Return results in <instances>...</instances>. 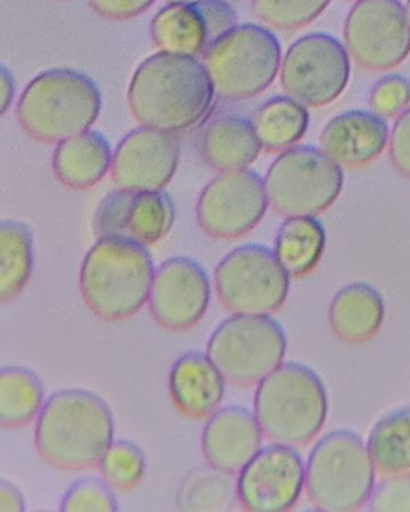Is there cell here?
<instances>
[{
	"label": "cell",
	"mask_w": 410,
	"mask_h": 512,
	"mask_svg": "<svg viewBox=\"0 0 410 512\" xmlns=\"http://www.w3.org/2000/svg\"><path fill=\"white\" fill-rule=\"evenodd\" d=\"M215 95L208 68L196 56L160 52L134 73L128 106L143 127L179 134L206 118Z\"/></svg>",
	"instance_id": "cell-1"
},
{
	"label": "cell",
	"mask_w": 410,
	"mask_h": 512,
	"mask_svg": "<svg viewBox=\"0 0 410 512\" xmlns=\"http://www.w3.org/2000/svg\"><path fill=\"white\" fill-rule=\"evenodd\" d=\"M115 436L109 404L88 389H64L44 404L34 442L49 466L82 472L98 466Z\"/></svg>",
	"instance_id": "cell-2"
},
{
	"label": "cell",
	"mask_w": 410,
	"mask_h": 512,
	"mask_svg": "<svg viewBox=\"0 0 410 512\" xmlns=\"http://www.w3.org/2000/svg\"><path fill=\"white\" fill-rule=\"evenodd\" d=\"M154 275L145 245L115 236L98 238L80 266V293L98 319L124 322L149 301Z\"/></svg>",
	"instance_id": "cell-3"
},
{
	"label": "cell",
	"mask_w": 410,
	"mask_h": 512,
	"mask_svg": "<svg viewBox=\"0 0 410 512\" xmlns=\"http://www.w3.org/2000/svg\"><path fill=\"white\" fill-rule=\"evenodd\" d=\"M254 415L272 443L307 445L328 418L325 385L307 365L283 362L257 385Z\"/></svg>",
	"instance_id": "cell-4"
},
{
	"label": "cell",
	"mask_w": 410,
	"mask_h": 512,
	"mask_svg": "<svg viewBox=\"0 0 410 512\" xmlns=\"http://www.w3.org/2000/svg\"><path fill=\"white\" fill-rule=\"evenodd\" d=\"M101 92L91 77L55 68L35 77L17 104V121L32 139L61 143L88 131L100 116Z\"/></svg>",
	"instance_id": "cell-5"
},
{
	"label": "cell",
	"mask_w": 410,
	"mask_h": 512,
	"mask_svg": "<svg viewBox=\"0 0 410 512\" xmlns=\"http://www.w3.org/2000/svg\"><path fill=\"white\" fill-rule=\"evenodd\" d=\"M376 473L367 443L358 434L329 431L311 449L305 464V491L320 511H356L370 500Z\"/></svg>",
	"instance_id": "cell-6"
},
{
	"label": "cell",
	"mask_w": 410,
	"mask_h": 512,
	"mask_svg": "<svg viewBox=\"0 0 410 512\" xmlns=\"http://www.w3.org/2000/svg\"><path fill=\"white\" fill-rule=\"evenodd\" d=\"M206 68L221 100L244 101L274 83L281 65V44L269 29L245 23L206 50Z\"/></svg>",
	"instance_id": "cell-7"
},
{
	"label": "cell",
	"mask_w": 410,
	"mask_h": 512,
	"mask_svg": "<svg viewBox=\"0 0 410 512\" xmlns=\"http://www.w3.org/2000/svg\"><path fill=\"white\" fill-rule=\"evenodd\" d=\"M343 184L340 164L313 146L287 149L265 176L269 205L286 218L323 214L337 202Z\"/></svg>",
	"instance_id": "cell-8"
},
{
	"label": "cell",
	"mask_w": 410,
	"mask_h": 512,
	"mask_svg": "<svg viewBox=\"0 0 410 512\" xmlns=\"http://www.w3.org/2000/svg\"><path fill=\"white\" fill-rule=\"evenodd\" d=\"M287 340L269 316L233 314L209 338L208 356L230 385H259L283 364Z\"/></svg>",
	"instance_id": "cell-9"
},
{
	"label": "cell",
	"mask_w": 410,
	"mask_h": 512,
	"mask_svg": "<svg viewBox=\"0 0 410 512\" xmlns=\"http://www.w3.org/2000/svg\"><path fill=\"white\" fill-rule=\"evenodd\" d=\"M289 274L275 253L247 244L227 254L215 269L218 301L232 314L271 316L289 295Z\"/></svg>",
	"instance_id": "cell-10"
},
{
	"label": "cell",
	"mask_w": 410,
	"mask_h": 512,
	"mask_svg": "<svg viewBox=\"0 0 410 512\" xmlns=\"http://www.w3.org/2000/svg\"><path fill=\"white\" fill-rule=\"evenodd\" d=\"M349 79V52L337 38L322 32L299 38L281 62V86L305 107L334 103Z\"/></svg>",
	"instance_id": "cell-11"
},
{
	"label": "cell",
	"mask_w": 410,
	"mask_h": 512,
	"mask_svg": "<svg viewBox=\"0 0 410 512\" xmlns=\"http://www.w3.org/2000/svg\"><path fill=\"white\" fill-rule=\"evenodd\" d=\"M347 52L367 71L394 70L410 55V20L400 0H358L344 25Z\"/></svg>",
	"instance_id": "cell-12"
},
{
	"label": "cell",
	"mask_w": 410,
	"mask_h": 512,
	"mask_svg": "<svg viewBox=\"0 0 410 512\" xmlns=\"http://www.w3.org/2000/svg\"><path fill=\"white\" fill-rule=\"evenodd\" d=\"M265 181L253 170L223 172L197 200L200 229L214 239L232 241L256 229L268 209Z\"/></svg>",
	"instance_id": "cell-13"
},
{
	"label": "cell",
	"mask_w": 410,
	"mask_h": 512,
	"mask_svg": "<svg viewBox=\"0 0 410 512\" xmlns=\"http://www.w3.org/2000/svg\"><path fill=\"white\" fill-rule=\"evenodd\" d=\"M305 488V464L293 446L259 449L239 472L236 494L242 508L253 512L289 511Z\"/></svg>",
	"instance_id": "cell-14"
},
{
	"label": "cell",
	"mask_w": 410,
	"mask_h": 512,
	"mask_svg": "<svg viewBox=\"0 0 410 512\" xmlns=\"http://www.w3.org/2000/svg\"><path fill=\"white\" fill-rule=\"evenodd\" d=\"M211 302V283L205 269L188 257H173L155 271L149 311L160 328L184 332L205 316Z\"/></svg>",
	"instance_id": "cell-15"
},
{
	"label": "cell",
	"mask_w": 410,
	"mask_h": 512,
	"mask_svg": "<svg viewBox=\"0 0 410 512\" xmlns=\"http://www.w3.org/2000/svg\"><path fill=\"white\" fill-rule=\"evenodd\" d=\"M175 223V205L160 191L118 190L107 194L94 215L98 238H128L149 247L166 238Z\"/></svg>",
	"instance_id": "cell-16"
},
{
	"label": "cell",
	"mask_w": 410,
	"mask_h": 512,
	"mask_svg": "<svg viewBox=\"0 0 410 512\" xmlns=\"http://www.w3.org/2000/svg\"><path fill=\"white\" fill-rule=\"evenodd\" d=\"M178 137L155 128L140 127L124 137L113 154L112 179L130 191H160L178 170Z\"/></svg>",
	"instance_id": "cell-17"
},
{
	"label": "cell",
	"mask_w": 410,
	"mask_h": 512,
	"mask_svg": "<svg viewBox=\"0 0 410 512\" xmlns=\"http://www.w3.org/2000/svg\"><path fill=\"white\" fill-rule=\"evenodd\" d=\"M263 431L256 415L239 406L223 407L209 416L202 434L208 466L236 475L259 452Z\"/></svg>",
	"instance_id": "cell-18"
},
{
	"label": "cell",
	"mask_w": 410,
	"mask_h": 512,
	"mask_svg": "<svg viewBox=\"0 0 410 512\" xmlns=\"http://www.w3.org/2000/svg\"><path fill=\"white\" fill-rule=\"evenodd\" d=\"M388 143L385 119L361 110L335 116L320 134L322 151L346 169H359L373 163Z\"/></svg>",
	"instance_id": "cell-19"
},
{
	"label": "cell",
	"mask_w": 410,
	"mask_h": 512,
	"mask_svg": "<svg viewBox=\"0 0 410 512\" xmlns=\"http://www.w3.org/2000/svg\"><path fill=\"white\" fill-rule=\"evenodd\" d=\"M224 383L226 379L208 353L188 352L172 365L170 397L181 415L206 419L220 407L226 389Z\"/></svg>",
	"instance_id": "cell-20"
},
{
	"label": "cell",
	"mask_w": 410,
	"mask_h": 512,
	"mask_svg": "<svg viewBox=\"0 0 410 512\" xmlns=\"http://www.w3.org/2000/svg\"><path fill=\"white\" fill-rule=\"evenodd\" d=\"M199 146L203 161L220 173L248 169L263 149L253 121L238 115L212 119L200 136Z\"/></svg>",
	"instance_id": "cell-21"
},
{
	"label": "cell",
	"mask_w": 410,
	"mask_h": 512,
	"mask_svg": "<svg viewBox=\"0 0 410 512\" xmlns=\"http://www.w3.org/2000/svg\"><path fill=\"white\" fill-rule=\"evenodd\" d=\"M112 149L103 134L83 131L62 140L53 154V173L64 187L86 191L103 181L112 169Z\"/></svg>",
	"instance_id": "cell-22"
},
{
	"label": "cell",
	"mask_w": 410,
	"mask_h": 512,
	"mask_svg": "<svg viewBox=\"0 0 410 512\" xmlns=\"http://www.w3.org/2000/svg\"><path fill=\"white\" fill-rule=\"evenodd\" d=\"M328 320L332 334L343 343H368L382 328L385 302L370 284H347L332 298Z\"/></svg>",
	"instance_id": "cell-23"
},
{
	"label": "cell",
	"mask_w": 410,
	"mask_h": 512,
	"mask_svg": "<svg viewBox=\"0 0 410 512\" xmlns=\"http://www.w3.org/2000/svg\"><path fill=\"white\" fill-rule=\"evenodd\" d=\"M151 37L160 52L200 56L209 49L208 31L199 8L193 2L169 4L155 14Z\"/></svg>",
	"instance_id": "cell-24"
},
{
	"label": "cell",
	"mask_w": 410,
	"mask_h": 512,
	"mask_svg": "<svg viewBox=\"0 0 410 512\" xmlns=\"http://www.w3.org/2000/svg\"><path fill=\"white\" fill-rule=\"evenodd\" d=\"M326 233L316 217H289L277 233L275 256L292 278H304L319 266Z\"/></svg>",
	"instance_id": "cell-25"
},
{
	"label": "cell",
	"mask_w": 410,
	"mask_h": 512,
	"mask_svg": "<svg viewBox=\"0 0 410 512\" xmlns=\"http://www.w3.org/2000/svg\"><path fill=\"white\" fill-rule=\"evenodd\" d=\"M310 115L292 97H274L254 113L253 125L262 148L271 154L293 148L305 136Z\"/></svg>",
	"instance_id": "cell-26"
},
{
	"label": "cell",
	"mask_w": 410,
	"mask_h": 512,
	"mask_svg": "<svg viewBox=\"0 0 410 512\" xmlns=\"http://www.w3.org/2000/svg\"><path fill=\"white\" fill-rule=\"evenodd\" d=\"M34 269V238L20 221L5 220L0 226V296L14 301L28 286Z\"/></svg>",
	"instance_id": "cell-27"
},
{
	"label": "cell",
	"mask_w": 410,
	"mask_h": 512,
	"mask_svg": "<svg viewBox=\"0 0 410 512\" xmlns=\"http://www.w3.org/2000/svg\"><path fill=\"white\" fill-rule=\"evenodd\" d=\"M44 388L34 371L23 367H5L0 373V424L17 430L31 424L44 404Z\"/></svg>",
	"instance_id": "cell-28"
},
{
	"label": "cell",
	"mask_w": 410,
	"mask_h": 512,
	"mask_svg": "<svg viewBox=\"0 0 410 512\" xmlns=\"http://www.w3.org/2000/svg\"><path fill=\"white\" fill-rule=\"evenodd\" d=\"M367 448L379 475L410 472V406L379 419L368 436Z\"/></svg>",
	"instance_id": "cell-29"
},
{
	"label": "cell",
	"mask_w": 410,
	"mask_h": 512,
	"mask_svg": "<svg viewBox=\"0 0 410 512\" xmlns=\"http://www.w3.org/2000/svg\"><path fill=\"white\" fill-rule=\"evenodd\" d=\"M230 476L211 466L188 473L176 493L179 511L224 512L232 509L238 494Z\"/></svg>",
	"instance_id": "cell-30"
},
{
	"label": "cell",
	"mask_w": 410,
	"mask_h": 512,
	"mask_svg": "<svg viewBox=\"0 0 410 512\" xmlns=\"http://www.w3.org/2000/svg\"><path fill=\"white\" fill-rule=\"evenodd\" d=\"M104 481L119 491H130L142 482L146 457L130 440H115L98 463Z\"/></svg>",
	"instance_id": "cell-31"
},
{
	"label": "cell",
	"mask_w": 410,
	"mask_h": 512,
	"mask_svg": "<svg viewBox=\"0 0 410 512\" xmlns=\"http://www.w3.org/2000/svg\"><path fill=\"white\" fill-rule=\"evenodd\" d=\"M332 0H253L257 19L278 31H298L313 23Z\"/></svg>",
	"instance_id": "cell-32"
},
{
	"label": "cell",
	"mask_w": 410,
	"mask_h": 512,
	"mask_svg": "<svg viewBox=\"0 0 410 512\" xmlns=\"http://www.w3.org/2000/svg\"><path fill=\"white\" fill-rule=\"evenodd\" d=\"M106 481L95 478H83L71 485L61 503L65 512H115L118 502Z\"/></svg>",
	"instance_id": "cell-33"
},
{
	"label": "cell",
	"mask_w": 410,
	"mask_h": 512,
	"mask_svg": "<svg viewBox=\"0 0 410 512\" xmlns=\"http://www.w3.org/2000/svg\"><path fill=\"white\" fill-rule=\"evenodd\" d=\"M371 110L383 119L401 115L410 104V82L403 76L383 77L370 92Z\"/></svg>",
	"instance_id": "cell-34"
},
{
	"label": "cell",
	"mask_w": 410,
	"mask_h": 512,
	"mask_svg": "<svg viewBox=\"0 0 410 512\" xmlns=\"http://www.w3.org/2000/svg\"><path fill=\"white\" fill-rule=\"evenodd\" d=\"M374 512H410V472L383 476L368 500Z\"/></svg>",
	"instance_id": "cell-35"
},
{
	"label": "cell",
	"mask_w": 410,
	"mask_h": 512,
	"mask_svg": "<svg viewBox=\"0 0 410 512\" xmlns=\"http://www.w3.org/2000/svg\"><path fill=\"white\" fill-rule=\"evenodd\" d=\"M194 4L205 20L209 47L238 26L236 11L227 0H194Z\"/></svg>",
	"instance_id": "cell-36"
},
{
	"label": "cell",
	"mask_w": 410,
	"mask_h": 512,
	"mask_svg": "<svg viewBox=\"0 0 410 512\" xmlns=\"http://www.w3.org/2000/svg\"><path fill=\"white\" fill-rule=\"evenodd\" d=\"M392 166L403 178L410 179V109L404 110L389 136Z\"/></svg>",
	"instance_id": "cell-37"
},
{
	"label": "cell",
	"mask_w": 410,
	"mask_h": 512,
	"mask_svg": "<svg viewBox=\"0 0 410 512\" xmlns=\"http://www.w3.org/2000/svg\"><path fill=\"white\" fill-rule=\"evenodd\" d=\"M88 2L89 7L103 19L125 22L145 13L152 7L155 0H88Z\"/></svg>",
	"instance_id": "cell-38"
},
{
	"label": "cell",
	"mask_w": 410,
	"mask_h": 512,
	"mask_svg": "<svg viewBox=\"0 0 410 512\" xmlns=\"http://www.w3.org/2000/svg\"><path fill=\"white\" fill-rule=\"evenodd\" d=\"M25 509V499H23L19 487L7 479L5 481L2 479L0 482V511L23 512Z\"/></svg>",
	"instance_id": "cell-39"
},
{
	"label": "cell",
	"mask_w": 410,
	"mask_h": 512,
	"mask_svg": "<svg viewBox=\"0 0 410 512\" xmlns=\"http://www.w3.org/2000/svg\"><path fill=\"white\" fill-rule=\"evenodd\" d=\"M14 95H16V80L11 71L2 65L0 68V110H2V115L10 109Z\"/></svg>",
	"instance_id": "cell-40"
},
{
	"label": "cell",
	"mask_w": 410,
	"mask_h": 512,
	"mask_svg": "<svg viewBox=\"0 0 410 512\" xmlns=\"http://www.w3.org/2000/svg\"><path fill=\"white\" fill-rule=\"evenodd\" d=\"M170 4H176V2H193V0H169Z\"/></svg>",
	"instance_id": "cell-41"
},
{
	"label": "cell",
	"mask_w": 410,
	"mask_h": 512,
	"mask_svg": "<svg viewBox=\"0 0 410 512\" xmlns=\"http://www.w3.org/2000/svg\"><path fill=\"white\" fill-rule=\"evenodd\" d=\"M407 16H409L410 20V0H407Z\"/></svg>",
	"instance_id": "cell-42"
},
{
	"label": "cell",
	"mask_w": 410,
	"mask_h": 512,
	"mask_svg": "<svg viewBox=\"0 0 410 512\" xmlns=\"http://www.w3.org/2000/svg\"><path fill=\"white\" fill-rule=\"evenodd\" d=\"M227 2H239V0H227Z\"/></svg>",
	"instance_id": "cell-43"
}]
</instances>
